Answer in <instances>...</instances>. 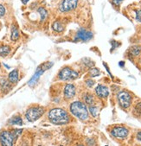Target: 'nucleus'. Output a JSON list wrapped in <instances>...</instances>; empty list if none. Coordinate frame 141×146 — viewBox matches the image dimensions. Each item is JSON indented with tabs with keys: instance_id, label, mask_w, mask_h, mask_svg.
Wrapping results in <instances>:
<instances>
[{
	"instance_id": "obj_18",
	"label": "nucleus",
	"mask_w": 141,
	"mask_h": 146,
	"mask_svg": "<svg viewBox=\"0 0 141 146\" xmlns=\"http://www.w3.org/2000/svg\"><path fill=\"white\" fill-rule=\"evenodd\" d=\"M52 28H53V30L55 31H56V32H62L63 30H64V27H63V25L59 22V21H56V22H55L54 23H53V26H52Z\"/></svg>"
},
{
	"instance_id": "obj_8",
	"label": "nucleus",
	"mask_w": 141,
	"mask_h": 146,
	"mask_svg": "<svg viewBox=\"0 0 141 146\" xmlns=\"http://www.w3.org/2000/svg\"><path fill=\"white\" fill-rule=\"evenodd\" d=\"M94 34L91 31H86L85 29H80L77 31L76 36H75V41L80 40V41H88L91 38H93Z\"/></svg>"
},
{
	"instance_id": "obj_9",
	"label": "nucleus",
	"mask_w": 141,
	"mask_h": 146,
	"mask_svg": "<svg viewBox=\"0 0 141 146\" xmlns=\"http://www.w3.org/2000/svg\"><path fill=\"white\" fill-rule=\"evenodd\" d=\"M129 131L125 127H115L112 130L111 134L118 138H125L127 137Z\"/></svg>"
},
{
	"instance_id": "obj_27",
	"label": "nucleus",
	"mask_w": 141,
	"mask_h": 146,
	"mask_svg": "<svg viewBox=\"0 0 141 146\" xmlns=\"http://www.w3.org/2000/svg\"><path fill=\"white\" fill-rule=\"evenodd\" d=\"M86 84L88 85V86L92 87V86L94 85V81L93 80H88L86 81Z\"/></svg>"
},
{
	"instance_id": "obj_28",
	"label": "nucleus",
	"mask_w": 141,
	"mask_h": 146,
	"mask_svg": "<svg viewBox=\"0 0 141 146\" xmlns=\"http://www.w3.org/2000/svg\"><path fill=\"white\" fill-rule=\"evenodd\" d=\"M123 0H112V4L115 5H120L122 3Z\"/></svg>"
},
{
	"instance_id": "obj_3",
	"label": "nucleus",
	"mask_w": 141,
	"mask_h": 146,
	"mask_svg": "<svg viewBox=\"0 0 141 146\" xmlns=\"http://www.w3.org/2000/svg\"><path fill=\"white\" fill-rule=\"evenodd\" d=\"M70 111L80 120H86L88 118V108L82 102L75 101L72 103L70 106Z\"/></svg>"
},
{
	"instance_id": "obj_20",
	"label": "nucleus",
	"mask_w": 141,
	"mask_h": 146,
	"mask_svg": "<svg viewBox=\"0 0 141 146\" xmlns=\"http://www.w3.org/2000/svg\"><path fill=\"white\" fill-rule=\"evenodd\" d=\"M84 100L86 101V103L87 104H88V105H93L94 104V96L93 95H91V94H87L85 96H84Z\"/></svg>"
},
{
	"instance_id": "obj_24",
	"label": "nucleus",
	"mask_w": 141,
	"mask_h": 146,
	"mask_svg": "<svg viewBox=\"0 0 141 146\" xmlns=\"http://www.w3.org/2000/svg\"><path fill=\"white\" fill-rule=\"evenodd\" d=\"M5 12H6V9H5V7L3 5L0 4V17H4V16L5 15Z\"/></svg>"
},
{
	"instance_id": "obj_17",
	"label": "nucleus",
	"mask_w": 141,
	"mask_h": 146,
	"mask_svg": "<svg viewBox=\"0 0 141 146\" xmlns=\"http://www.w3.org/2000/svg\"><path fill=\"white\" fill-rule=\"evenodd\" d=\"M11 52V48L7 45H3L0 46V56L5 57L7 56Z\"/></svg>"
},
{
	"instance_id": "obj_30",
	"label": "nucleus",
	"mask_w": 141,
	"mask_h": 146,
	"mask_svg": "<svg viewBox=\"0 0 141 146\" xmlns=\"http://www.w3.org/2000/svg\"><path fill=\"white\" fill-rule=\"evenodd\" d=\"M28 2H29V0H22V3H23V4H24V5H25V4H27Z\"/></svg>"
},
{
	"instance_id": "obj_7",
	"label": "nucleus",
	"mask_w": 141,
	"mask_h": 146,
	"mask_svg": "<svg viewBox=\"0 0 141 146\" xmlns=\"http://www.w3.org/2000/svg\"><path fill=\"white\" fill-rule=\"evenodd\" d=\"M78 0H63L60 5V11L62 12H68L74 10L77 7Z\"/></svg>"
},
{
	"instance_id": "obj_12",
	"label": "nucleus",
	"mask_w": 141,
	"mask_h": 146,
	"mask_svg": "<svg viewBox=\"0 0 141 146\" xmlns=\"http://www.w3.org/2000/svg\"><path fill=\"white\" fill-rule=\"evenodd\" d=\"M43 72H44V69H43V68H42L41 67L38 68L37 70V72L35 73V74L32 76V78H31V80L29 81V85H30V86H34V85L37 83V81L39 80V77L43 74Z\"/></svg>"
},
{
	"instance_id": "obj_11",
	"label": "nucleus",
	"mask_w": 141,
	"mask_h": 146,
	"mask_svg": "<svg viewBox=\"0 0 141 146\" xmlns=\"http://www.w3.org/2000/svg\"><path fill=\"white\" fill-rule=\"evenodd\" d=\"M95 93H96L97 96H99L100 98H106L109 94L108 88H107L106 86H102V85H99L96 87V88H95Z\"/></svg>"
},
{
	"instance_id": "obj_23",
	"label": "nucleus",
	"mask_w": 141,
	"mask_h": 146,
	"mask_svg": "<svg viewBox=\"0 0 141 146\" xmlns=\"http://www.w3.org/2000/svg\"><path fill=\"white\" fill-rule=\"evenodd\" d=\"M89 111H90L91 114H92L94 117H96V116H97V114H98L97 107H95V106H90V107H89Z\"/></svg>"
},
{
	"instance_id": "obj_14",
	"label": "nucleus",
	"mask_w": 141,
	"mask_h": 146,
	"mask_svg": "<svg viewBox=\"0 0 141 146\" xmlns=\"http://www.w3.org/2000/svg\"><path fill=\"white\" fill-rule=\"evenodd\" d=\"M10 125H23V119L20 116H13L11 119H9Z\"/></svg>"
},
{
	"instance_id": "obj_4",
	"label": "nucleus",
	"mask_w": 141,
	"mask_h": 146,
	"mask_svg": "<svg viewBox=\"0 0 141 146\" xmlns=\"http://www.w3.org/2000/svg\"><path fill=\"white\" fill-rule=\"evenodd\" d=\"M44 113V109L40 106H36V107H31L28 109L26 111L25 117L30 122H34L39 119L43 114Z\"/></svg>"
},
{
	"instance_id": "obj_16",
	"label": "nucleus",
	"mask_w": 141,
	"mask_h": 146,
	"mask_svg": "<svg viewBox=\"0 0 141 146\" xmlns=\"http://www.w3.org/2000/svg\"><path fill=\"white\" fill-rule=\"evenodd\" d=\"M0 86L4 91H9L11 89V82L7 80L2 79L0 80Z\"/></svg>"
},
{
	"instance_id": "obj_10",
	"label": "nucleus",
	"mask_w": 141,
	"mask_h": 146,
	"mask_svg": "<svg viewBox=\"0 0 141 146\" xmlns=\"http://www.w3.org/2000/svg\"><path fill=\"white\" fill-rule=\"evenodd\" d=\"M75 95V87L72 84H68L64 88V96L67 99H71Z\"/></svg>"
},
{
	"instance_id": "obj_6",
	"label": "nucleus",
	"mask_w": 141,
	"mask_h": 146,
	"mask_svg": "<svg viewBox=\"0 0 141 146\" xmlns=\"http://www.w3.org/2000/svg\"><path fill=\"white\" fill-rule=\"evenodd\" d=\"M78 77V74L69 68H64L59 74V78L63 80H72Z\"/></svg>"
},
{
	"instance_id": "obj_5",
	"label": "nucleus",
	"mask_w": 141,
	"mask_h": 146,
	"mask_svg": "<svg viewBox=\"0 0 141 146\" xmlns=\"http://www.w3.org/2000/svg\"><path fill=\"white\" fill-rule=\"evenodd\" d=\"M118 100H119V103H120V106L122 108L126 109L131 105L132 97H131V95L127 92L122 91V92L118 94Z\"/></svg>"
},
{
	"instance_id": "obj_25",
	"label": "nucleus",
	"mask_w": 141,
	"mask_h": 146,
	"mask_svg": "<svg viewBox=\"0 0 141 146\" xmlns=\"http://www.w3.org/2000/svg\"><path fill=\"white\" fill-rule=\"evenodd\" d=\"M135 112L138 115H141V102L137 104L135 106Z\"/></svg>"
},
{
	"instance_id": "obj_1",
	"label": "nucleus",
	"mask_w": 141,
	"mask_h": 146,
	"mask_svg": "<svg viewBox=\"0 0 141 146\" xmlns=\"http://www.w3.org/2000/svg\"><path fill=\"white\" fill-rule=\"evenodd\" d=\"M49 119L55 125H64L69 121V116L62 108H54L49 112Z\"/></svg>"
},
{
	"instance_id": "obj_19",
	"label": "nucleus",
	"mask_w": 141,
	"mask_h": 146,
	"mask_svg": "<svg viewBox=\"0 0 141 146\" xmlns=\"http://www.w3.org/2000/svg\"><path fill=\"white\" fill-rule=\"evenodd\" d=\"M37 11H38V13L40 14L41 20H42V21H44V20L47 18V17H48V12H47V11H46L43 7H40V8H38Z\"/></svg>"
},
{
	"instance_id": "obj_31",
	"label": "nucleus",
	"mask_w": 141,
	"mask_h": 146,
	"mask_svg": "<svg viewBox=\"0 0 141 146\" xmlns=\"http://www.w3.org/2000/svg\"><path fill=\"white\" fill-rule=\"evenodd\" d=\"M120 65H124V62H120Z\"/></svg>"
},
{
	"instance_id": "obj_22",
	"label": "nucleus",
	"mask_w": 141,
	"mask_h": 146,
	"mask_svg": "<svg viewBox=\"0 0 141 146\" xmlns=\"http://www.w3.org/2000/svg\"><path fill=\"white\" fill-rule=\"evenodd\" d=\"M89 74H90V75L92 76V77H96V76H98V75H100V70L98 69V68H92L90 71H89Z\"/></svg>"
},
{
	"instance_id": "obj_2",
	"label": "nucleus",
	"mask_w": 141,
	"mask_h": 146,
	"mask_svg": "<svg viewBox=\"0 0 141 146\" xmlns=\"http://www.w3.org/2000/svg\"><path fill=\"white\" fill-rule=\"evenodd\" d=\"M22 129H16L13 131H3L0 133V143L5 146L13 145L18 136L22 133Z\"/></svg>"
},
{
	"instance_id": "obj_15",
	"label": "nucleus",
	"mask_w": 141,
	"mask_h": 146,
	"mask_svg": "<svg viewBox=\"0 0 141 146\" xmlns=\"http://www.w3.org/2000/svg\"><path fill=\"white\" fill-rule=\"evenodd\" d=\"M11 38L12 41H17L19 38V31L17 26L12 25L11 27Z\"/></svg>"
},
{
	"instance_id": "obj_29",
	"label": "nucleus",
	"mask_w": 141,
	"mask_h": 146,
	"mask_svg": "<svg viewBox=\"0 0 141 146\" xmlns=\"http://www.w3.org/2000/svg\"><path fill=\"white\" fill-rule=\"evenodd\" d=\"M137 138H138V141H140V142H141V131L138 132V134H137Z\"/></svg>"
},
{
	"instance_id": "obj_26",
	"label": "nucleus",
	"mask_w": 141,
	"mask_h": 146,
	"mask_svg": "<svg viewBox=\"0 0 141 146\" xmlns=\"http://www.w3.org/2000/svg\"><path fill=\"white\" fill-rule=\"evenodd\" d=\"M136 20L141 23V10L136 11Z\"/></svg>"
},
{
	"instance_id": "obj_21",
	"label": "nucleus",
	"mask_w": 141,
	"mask_h": 146,
	"mask_svg": "<svg viewBox=\"0 0 141 146\" xmlns=\"http://www.w3.org/2000/svg\"><path fill=\"white\" fill-rule=\"evenodd\" d=\"M140 51H141V48L138 46H133L130 49V53L133 55H138L140 54Z\"/></svg>"
},
{
	"instance_id": "obj_13",
	"label": "nucleus",
	"mask_w": 141,
	"mask_h": 146,
	"mask_svg": "<svg viewBox=\"0 0 141 146\" xmlns=\"http://www.w3.org/2000/svg\"><path fill=\"white\" fill-rule=\"evenodd\" d=\"M8 80L12 84H16L18 81V70L17 69H14L9 74Z\"/></svg>"
}]
</instances>
